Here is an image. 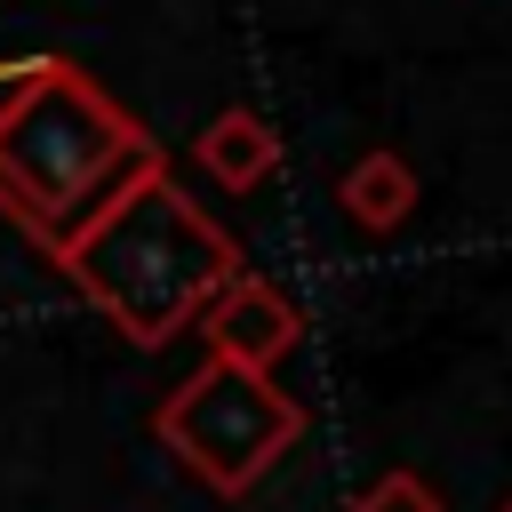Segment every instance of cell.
<instances>
[{"mask_svg":"<svg viewBox=\"0 0 512 512\" xmlns=\"http://www.w3.org/2000/svg\"><path fill=\"white\" fill-rule=\"evenodd\" d=\"M152 432H160V448H168L184 472H200L216 496H248V488L280 464V448H296L304 408H296L272 376H256V368L208 360V368H192V376L152 408Z\"/></svg>","mask_w":512,"mask_h":512,"instance_id":"cell-3","label":"cell"},{"mask_svg":"<svg viewBox=\"0 0 512 512\" xmlns=\"http://www.w3.org/2000/svg\"><path fill=\"white\" fill-rule=\"evenodd\" d=\"M336 200H344V216H352L360 232H392V224H408V208H416V168H408L400 152H368V160L344 168Z\"/></svg>","mask_w":512,"mask_h":512,"instance_id":"cell-6","label":"cell"},{"mask_svg":"<svg viewBox=\"0 0 512 512\" xmlns=\"http://www.w3.org/2000/svg\"><path fill=\"white\" fill-rule=\"evenodd\" d=\"M192 328L208 336V360L272 376V360H288V352H296L304 312H296V296H288V288H272L264 272H248V264H240V272L200 304V320H192Z\"/></svg>","mask_w":512,"mask_h":512,"instance_id":"cell-4","label":"cell"},{"mask_svg":"<svg viewBox=\"0 0 512 512\" xmlns=\"http://www.w3.org/2000/svg\"><path fill=\"white\" fill-rule=\"evenodd\" d=\"M160 160V136L112 104L80 64H24L0 96V216L56 264V248L96 224L144 168Z\"/></svg>","mask_w":512,"mask_h":512,"instance_id":"cell-1","label":"cell"},{"mask_svg":"<svg viewBox=\"0 0 512 512\" xmlns=\"http://www.w3.org/2000/svg\"><path fill=\"white\" fill-rule=\"evenodd\" d=\"M352 512H440V496H432L416 472H384V480H368V488L352 496Z\"/></svg>","mask_w":512,"mask_h":512,"instance_id":"cell-7","label":"cell"},{"mask_svg":"<svg viewBox=\"0 0 512 512\" xmlns=\"http://www.w3.org/2000/svg\"><path fill=\"white\" fill-rule=\"evenodd\" d=\"M192 160H200L224 192H264V184L280 176V128H272L264 112H248V104H224V112L200 128Z\"/></svg>","mask_w":512,"mask_h":512,"instance_id":"cell-5","label":"cell"},{"mask_svg":"<svg viewBox=\"0 0 512 512\" xmlns=\"http://www.w3.org/2000/svg\"><path fill=\"white\" fill-rule=\"evenodd\" d=\"M56 272L136 344L160 352L168 336H184L200 320V304L240 272L232 232L168 176V160H152L96 224H80L56 248Z\"/></svg>","mask_w":512,"mask_h":512,"instance_id":"cell-2","label":"cell"},{"mask_svg":"<svg viewBox=\"0 0 512 512\" xmlns=\"http://www.w3.org/2000/svg\"><path fill=\"white\" fill-rule=\"evenodd\" d=\"M504 512H512V496H504Z\"/></svg>","mask_w":512,"mask_h":512,"instance_id":"cell-8","label":"cell"}]
</instances>
